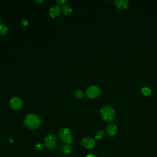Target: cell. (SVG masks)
Returning a JSON list of instances; mask_svg holds the SVG:
<instances>
[{"instance_id": "1", "label": "cell", "mask_w": 157, "mask_h": 157, "mask_svg": "<svg viewBox=\"0 0 157 157\" xmlns=\"http://www.w3.org/2000/svg\"><path fill=\"white\" fill-rule=\"evenodd\" d=\"M25 126L30 129H35L39 127L41 123L40 117L34 113H29L27 115L23 120Z\"/></svg>"}, {"instance_id": "2", "label": "cell", "mask_w": 157, "mask_h": 157, "mask_svg": "<svg viewBox=\"0 0 157 157\" xmlns=\"http://www.w3.org/2000/svg\"><path fill=\"white\" fill-rule=\"evenodd\" d=\"M115 110L110 105H104L101 110V115L103 120L106 121H111L115 118Z\"/></svg>"}, {"instance_id": "3", "label": "cell", "mask_w": 157, "mask_h": 157, "mask_svg": "<svg viewBox=\"0 0 157 157\" xmlns=\"http://www.w3.org/2000/svg\"><path fill=\"white\" fill-rule=\"evenodd\" d=\"M59 137L61 141L66 144H70L73 141V135L71 131L67 128H63L59 131Z\"/></svg>"}, {"instance_id": "4", "label": "cell", "mask_w": 157, "mask_h": 157, "mask_svg": "<svg viewBox=\"0 0 157 157\" xmlns=\"http://www.w3.org/2000/svg\"><path fill=\"white\" fill-rule=\"evenodd\" d=\"M57 143V139L55 134H48L44 138V146L49 150H54Z\"/></svg>"}, {"instance_id": "5", "label": "cell", "mask_w": 157, "mask_h": 157, "mask_svg": "<svg viewBox=\"0 0 157 157\" xmlns=\"http://www.w3.org/2000/svg\"><path fill=\"white\" fill-rule=\"evenodd\" d=\"M101 93L100 88L96 85L89 86L86 90V95L88 98L94 99L98 97Z\"/></svg>"}, {"instance_id": "6", "label": "cell", "mask_w": 157, "mask_h": 157, "mask_svg": "<svg viewBox=\"0 0 157 157\" xmlns=\"http://www.w3.org/2000/svg\"><path fill=\"white\" fill-rule=\"evenodd\" d=\"M81 144L85 148H92L96 145V140L91 137H85L82 139Z\"/></svg>"}, {"instance_id": "7", "label": "cell", "mask_w": 157, "mask_h": 157, "mask_svg": "<svg viewBox=\"0 0 157 157\" xmlns=\"http://www.w3.org/2000/svg\"><path fill=\"white\" fill-rule=\"evenodd\" d=\"M22 105L23 101L18 97H13L10 101V106L13 110H19L21 107Z\"/></svg>"}, {"instance_id": "8", "label": "cell", "mask_w": 157, "mask_h": 157, "mask_svg": "<svg viewBox=\"0 0 157 157\" xmlns=\"http://www.w3.org/2000/svg\"><path fill=\"white\" fill-rule=\"evenodd\" d=\"M105 131H106V133L108 134V136L110 137H114L117 134V132H118L117 127L115 124H109L106 126Z\"/></svg>"}, {"instance_id": "9", "label": "cell", "mask_w": 157, "mask_h": 157, "mask_svg": "<svg viewBox=\"0 0 157 157\" xmlns=\"http://www.w3.org/2000/svg\"><path fill=\"white\" fill-rule=\"evenodd\" d=\"M114 3L116 7L121 10L126 9L129 4L128 0H115Z\"/></svg>"}, {"instance_id": "10", "label": "cell", "mask_w": 157, "mask_h": 157, "mask_svg": "<svg viewBox=\"0 0 157 157\" xmlns=\"http://www.w3.org/2000/svg\"><path fill=\"white\" fill-rule=\"evenodd\" d=\"M61 12V8L59 6L56 5L52 6L49 10V15L52 18H55L58 17Z\"/></svg>"}, {"instance_id": "11", "label": "cell", "mask_w": 157, "mask_h": 157, "mask_svg": "<svg viewBox=\"0 0 157 157\" xmlns=\"http://www.w3.org/2000/svg\"><path fill=\"white\" fill-rule=\"evenodd\" d=\"M61 10L64 15H68L72 12V7L69 4H64L61 7Z\"/></svg>"}, {"instance_id": "12", "label": "cell", "mask_w": 157, "mask_h": 157, "mask_svg": "<svg viewBox=\"0 0 157 157\" xmlns=\"http://www.w3.org/2000/svg\"><path fill=\"white\" fill-rule=\"evenodd\" d=\"M62 150L65 154H69L72 151V147L70 144H65L63 146Z\"/></svg>"}, {"instance_id": "13", "label": "cell", "mask_w": 157, "mask_h": 157, "mask_svg": "<svg viewBox=\"0 0 157 157\" xmlns=\"http://www.w3.org/2000/svg\"><path fill=\"white\" fill-rule=\"evenodd\" d=\"M8 33V28L4 24L0 25V34L1 35H6Z\"/></svg>"}, {"instance_id": "14", "label": "cell", "mask_w": 157, "mask_h": 157, "mask_svg": "<svg viewBox=\"0 0 157 157\" xmlns=\"http://www.w3.org/2000/svg\"><path fill=\"white\" fill-rule=\"evenodd\" d=\"M104 135H105L104 132L102 130L99 131L98 132H97L95 134V139L98 140H102V139L104 138Z\"/></svg>"}, {"instance_id": "15", "label": "cell", "mask_w": 157, "mask_h": 157, "mask_svg": "<svg viewBox=\"0 0 157 157\" xmlns=\"http://www.w3.org/2000/svg\"><path fill=\"white\" fill-rule=\"evenodd\" d=\"M142 93L145 96H149L151 94V90L148 87H144L141 89Z\"/></svg>"}, {"instance_id": "16", "label": "cell", "mask_w": 157, "mask_h": 157, "mask_svg": "<svg viewBox=\"0 0 157 157\" xmlns=\"http://www.w3.org/2000/svg\"><path fill=\"white\" fill-rule=\"evenodd\" d=\"M75 96L77 98L80 99L84 96V93L83 92V91L80 90H78L75 92Z\"/></svg>"}, {"instance_id": "17", "label": "cell", "mask_w": 157, "mask_h": 157, "mask_svg": "<svg viewBox=\"0 0 157 157\" xmlns=\"http://www.w3.org/2000/svg\"><path fill=\"white\" fill-rule=\"evenodd\" d=\"M44 144H43L42 143H41V142H40L36 143V145H35V148H36V150H42L43 148H44Z\"/></svg>"}, {"instance_id": "18", "label": "cell", "mask_w": 157, "mask_h": 157, "mask_svg": "<svg viewBox=\"0 0 157 157\" xmlns=\"http://www.w3.org/2000/svg\"><path fill=\"white\" fill-rule=\"evenodd\" d=\"M21 24L24 26H26L28 24V20H25V19H23L21 21Z\"/></svg>"}, {"instance_id": "19", "label": "cell", "mask_w": 157, "mask_h": 157, "mask_svg": "<svg viewBox=\"0 0 157 157\" xmlns=\"http://www.w3.org/2000/svg\"><path fill=\"white\" fill-rule=\"evenodd\" d=\"M56 2L59 4V5H61V4H63L64 3H65L66 2V0H56Z\"/></svg>"}, {"instance_id": "20", "label": "cell", "mask_w": 157, "mask_h": 157, "mask_svg": "<svg viewBox=\"0 0 157 157\" xmlns=\"http://www.w3.org/2000/svg\"><path fill=\"white\" fill-rule=\"evenodd\" d=\"M86 157H97V156L94 154H88V155H86Z\"/></svg>"}, {"instance_id": "21", "label": "cell", "mask_w": 157, "mask_h": 157, "mask_svg": "<svg viewBox=\"0 0 157 157\" xmlns=\"http://www.w3.org/2000/svg\"><path fill=\"white\" fill-rule=\"evenodd\" d=\"M36 2H37V3H42L44 1H42V0H40V1H38V0H36L35 1Z\"/></svg>"}, {"instance_id": "22", "label": "cell", "mask_w": 157, "mask_h": 157, "mask_svg": "<svg viewBox=\"0 0 157 157\" xmlns=\"http://www.w3.org/2000/svg\"><path fill=\"white\" fill-rule=\"evenodd\" d=\"M0 23H1V17H0Z\"/></svg>"}]
</instances>
